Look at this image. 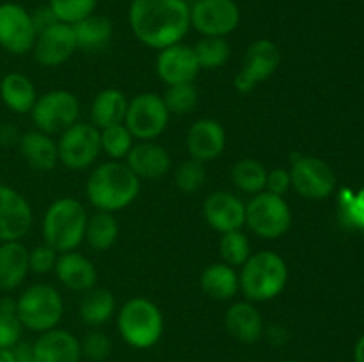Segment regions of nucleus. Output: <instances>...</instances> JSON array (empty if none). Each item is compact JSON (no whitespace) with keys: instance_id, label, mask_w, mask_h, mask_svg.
Returning <instances> with one entry per match:
<instances>
[{"instance_id":"f257e3e1","label":"nucleus","mask_w":364,"mask_h":362,"mask_svg":"<svg viewBox=\"0 0 364 362\" xmlns=\"http://www.w3.org/2000/svg\"><path fill=\"white\" fill-rule=\"evenodd\" d=\"M128 21L142 45L164 50L187 35L191 6L187 0H132Z\"/></svg>"},{"instance_id":"f03ea898","label":"nucleus","mask_w":364,"mask_h":362,"mask_svg":"<svg viewBox=\"0 0 364 362\" xmlns=\"http://www.w3.org/2000/svg\"><path fill=\"white\" fill-rule=\"evenodd\" d=\"M141 192V177L117 160L92 169L85 183V195L98 212L116 213L137 199Z\"/></svg>"},{"instance_id":"7ed1b4c3","label":"nucleus","mask_w":364,"mask_h":362,"mask_svg":"<svg viewBox=\"0 0 364 362\" xmlns=\"http://www.w3.org/2000/svg\"><path fill=\"white\" fill-rule=\"evenodd\" d=\"M240 291L249 302H267L279 297L288 283L287 261L274 251H259L240 266Z\"/></svg>"},{"instance_id":"20e7f679","label":"nucleus","mask_w":364,"mask_h":362,"mask_svg":"<svg viewBox=\"0 0 364 362\" xmlns=\"http://www.w3.org/2000/svg\"><path fill=\"white\" fill-rule=\"evenodd\" d=\"M87 213L80 201L60 197L50 204L43 216V238L57 252L77 251L85 236Z\"/></svg>"},{"instance_id":"39448f33","label":"nucleus","mask_w":364,"mask_h":362,"mask_svg":"<svg viewBox=\"0 0 364 362\" xmlns=\"http://www.w3.org/2000/svg\"><path fill=\"white\" fill-rule=\"evenodd\" d=\"M117 329L130 346L146 350L159 343L164 332V316L159 305L142 297L124 302L117 314Z\"/></svg>"},{"instance_id":"423d86ee","label":"nucleus","mask_w":364,"mask_h":362,"mask_svg":"<svg viewBox=\"0 0 364 362\" xmlns=\"http://www.w3.org/2000/svg\"><path fill=\"white\" fill-rule=\"evenodd\" d=\"M64 312L63 297L50 284H32L16 300V314L21 325L34 332L55 329Z\"/></svg>"},{"instance_id":"0eeeda50","label":"nucleus","mask_w":364,"mask_h":362,"mask_svg":"<svg viewBox=\"0 0 364 362\" xmlns=\"http://www.w3.org/2000/svg\"><path fill=\"white\" fill-rule=\"evenodd\" d=\"M291 220V209L283 195L263 190L252 195L245 204V224L256 236L265 240H276L287 234Z\"/></svg>"},{"instance_id":"6e6552de","label":"nucleus","mask_w":364,"mask_h":362,"mask_svg":"<svg viewBox=\"0 0 364 362\" xmlns=\"http://www.w3.org/2000/svg\"><path fill=\"white\" fill-rule=\"evenodd\" d=\"M36 128L43 133H63L68 128L78 123L80 103L77 96L64 89L45 92L36 99L31 110Z\"/></svg>"},{"instance_id":"1a4fd4ad","label":"nucleus","mask_w":364,"mask_h":362,"mask_svg":"<svg viewBox=\"0 0 364 362\" xmlns=\"http://www.w3.org/2000/svg\"><path fill=\"white\" fill-rule=\"evenodd\" d=\"M57 153L59 162L70 170L87 169L102 153L100 128L92 123H75L60 133Z\"/></svg>"},{"instance_id":"9d476101","label":"nucleus","mask_w":364,"mask_h":362,"mask_svg":"<svg viewBox=\"0 0 364 362\" xmlns=\"http://www.w3.org/2000/svg\"><path fill=\"white\" fill-rule=\"evenodd\" d=\"M169 110L162 96L155 92H141L128 102L124 124L139 141H153L160 137L169 124Z\"/></svg>"},{"instance_id":"9b49d317","label":"nucleus","mask_w":364,"mask_h":362,"mask_svg":"<svg viewBox=\"0 0 364 362\" xmlns=\"http://www.w3.org/2000/svg\"><path fill=\"white\" fill-rule=\"evenodd\" d=\"M281 64V50L270 39H256L247 46L242 70L235 77V89L242 94L251 92L256 85L272 77Z\"/></svg>"},{"instance_id":"f8f14e48","label":"nucleus","mask_w":364,"mask_h":362,"mask_svg":"<svg viewBox=\"0 0 364 362\" xmlns=\"http://www.w3.org/2000/svg\"><path fill=\"white\" fill-rule=\"evenodd\" d=\"M240 25L235 0H198L191 7V27L206 38H226Z\"/></svg>"},{"instance_id":"ddd939ff","label":"nucleus","mask_w":364,"mask_h":362,"mask_svg":"<svg viewBox=\"0 0 364 362\" xmlns=\"http://www.w3.org/2000/svg\"><path fill=\"white\" fill-rule=\"evenodd\" d=\"M288 170L291 188L306 199H326L336 187V176L329 163L316 156H297Z\"/></svg>"},{"instance_id":"4468645a","label":"nucleus","mask_w":364,"mask_h":362,"mask_svg":"<svg viewBox=\"0 0 364 362\" xmlns=\"http://www.w3.org/2000/svg\"><path fill=\"white\" fill-rule=\"evenodd\" d=\"M38 31L32 14L14 2L0 4V46L14 55H23L34 48Z\"/></svg>"},{"instance_id":"2eb2a0df","label":"nucleus","mask_w":364,"mask_h":362,"mask_svg":"<svg viewBox=\"0 0 364 362\" xmlns=\"http://www.w3.org/2000/svg\"><path fill=\"white\" fill-rule=\"evenodd\" d=\"M32 50H34V59L41 66L55 67L64 64L73 55L75 50H78L73 25L55 21L45 31L38 32Z\"/></svg>"},{"instance_id":"dca6fc26","label":"nucleus","mask_w":364,"mask_h":362,"mask_svg":"<svg viewBox=\"0 0 364 362\" xmlns=\"http://www.w3.org/2000/svg\"><path fill=\"white\" fill-rule=\"evenodd\" d=\"M159 52L155 64L156 75L166 85L191 84L201 71L194 48L185 43H174Z\"/></svg>"},{"instance_id":"f3484780","label":"nucleus","mask_w":364,"mask_h":362,"mask_svg":"<svg viewBox=\"0 0 364 362\" xmlns=\"http://www.w3.org/2000/svg\"><path fill=\"white\" fill-rule=\"evenodd\" d=\"M32 226L27 199L7 185H0V243L20 241Z\"/></svg>"},{"instance_id":"a211bd4d","label":"nucleus","mask_w":364,"mask_h":362,"mask_svg":"<svg viewBox=\"0 0 364 362\" xmlns=\"http://www.w3.org/2000/svg\"><path fill=\"white\" fill-rule=\"evenodd\" d=\"M206 224L217 233H230L245 226V202L230 192H213L203 202Z\"/></svg>"},{"instance_id":"6ab92c4d","label":"nucleus","mask_w":364,"mask_h":362,"mask_svg":"<svg viewBox=\"0 0 364 362\" xmlns=\"http://www.w3.org/2000/svg\"><path fill=\"white\" fill-rule=\"evenodd\" d=\"M226 148V130L215 119L196 121L187 133V151L192 160L198 162H212L219 158Z\"/></svg>"},{"instance_id":"aec40b11","label":"nucleus","mask_w":364,"mask_h":362,"mask_svg":"<svg viewBox=\"0 0 364 362\" xmlns=\"http://www.w3.org/2000/svg\"><path fill=\"white\" fill-rule=\"evenodd\" d=\"M127 165L137 177L156 180L169 172L171 156L160 144H155L153 141H141L128 153Z\"/></svg>"},{"instance_id":"412c9836","label":"nucleus","mask_w":364,"mask_h":362,"mask_svg":"<svg viewBox=\"0 0 364 362\" xmlns=\"http://www.w3.org/2000/svg\"><path fill=\"white\" fill-rule=\"evenodd\" d=\"M36 362H78L82 355L80 341L68 330L52 329L34 343Z\"/></svg>"},{"instance_id":"4be33fe9","label":"nucleus","mask_w":364,"mask_h":362,"mask_svg":"<svg viewBox=\"0 0 364 362\" xmlns=\"http://www.w3.org/2000/svg\"><path fill=\"white\" fill-rule=\"evenodd\" d=\"M224 325L235 339L242 343H256L265 332L263 316L249 300L235 302L224 314Z\"/></svg>"},{"instance_id":"5701e85b","label":"nucleus","mask_w":364,"mask_h":362,"mask_svg":"<svg viewBox=\"0 0 364 362\" xmlns=\"http://www.w3.org/2000/svg\"><path fill=\"white\" fill-rule=\"evenodd\" d=\"M55 273L57 279L71 291H89L95 287L96 284V273L95 265L89 258H85L80 252H63L57 258L55 263Z\"/></svg>"},{"instance_id":"b1692460","label":"nucleus","mask_w":364,"mask_h":362,"mask_svg":"<svg viewBox=\"0 0 364 362\" xmlns=\"http://www.w3.org/2000/svg\"><path fill=\"white\" fill-rule=\"evenodd\" d=\"M31 272L28 251L20 241L0 243V290L11 291L20 286Z\"/></svg>"},{"instance_id":"393cba45","label":"nucleus","mask_w":364,"mask_h":362,"mask_svg":"<svg viewBox=\"0 0 364 362\" xmlns=\"http://www.w3.org/2000/svg\"><path fill=\"white\" fill-rule=\"evenodd\" d=\"M20 151L25 162L38 170H52L59 162L57 142L52 135L39 130L27 131L20 137Z\"/></svg>"},{"instance_id":"a878e982","label":"nucleus","mask_w":364,"mask_h":362,"mask_svg":"<svg viewBox=\"0 0 364 362\" xmlns=\"http://www.w3.org/2000/svg\"><path fill=\"white\" fill-rule=\"evenodd\" d=\"M201 290L213 300H231L240 290L237 270L226 263H213L201 273Z\"/></svg>"},{"instance_id":"bb28decb","label":"nucleus","mask_w":364,"mask_h":362,"mask_svg":"<svg viewBox=\"0 0 364 362\" xmlns=\"http://www.w3.org/2000/svg\"><path fill=\"white\" fill-rule=\"evenodd\" d=\"M0 98L14 114H27L38 99L34 84L21 73H9L0 82Z\"/></svg>"},{"instance_id":"cd10ccee","label":"nucleus","mask_w":364,"mask_h":362,"mask_svg":"<svg viewBox=\"0 0 364 362\" xmlns=\"http://www.w3.org/2000/svg\"><path fill=\"white\" fill-rule=\"evenodd\" d=\"M128 110V99L119 89H103L98 92L91 105L92 124L100 130L112 124L124 123Z\"/></svg>"},{"instance_id":"c85d7f7f","label":"nucleus","mask_w":364,"mask_h":362,"mask_svg":"<svg viewBox=\"0 0 364 362\" xmlns=\"http://www.w3.org/2000/svg\"><path fill=\"white\" fill-rule=\"evenodd\" d=\"M73 31L77 35L78 48L87 50V52L102 50L112 38V23L109 18L95 13L73 23Z\"/></svg>"},{"instance_id":"c756f323","label":"nucleus","mask_w":364,"mask_h":362,"mask_svg":"<svg viewBox=\"0 0 364 362\" xmlns=\"http://www.w3.org/2000/svg\"><path fill=\"white\" fill-rule=\"evenodd\" d=\"M117 236H119V224L114 213L96 212L87 219L84 240H87L92 251H109L116 243Z\"/></svg>"},{"instance_id":"7c9ffc66","label":"nucleus","mask_w":364,"mask_h":362,"mask_svg":"<svg viewBox=\"0 0 364 362\" xmlns=\"http://www.w3.org/2000/svg\"><path fill=\"white\" fill-rule=\"evenodd\" d=\"M116 309L114 295L105 287H91L80 302V318L87 325L100 327L109 322Z\"/></svg>"},{"instance_id":"2f4dec72","label":"nucleus","mask_w":364,"mask_h":362,"mask_svg":"<svg viewBox=\"0 0 364 362\" xmlns=\"http://www.w3.org/2000/svg\"><path fill=\"white\" fill-rule=\"evenodd\" d=\"M267 167L256 158H244L237 162L231 170V181L238 190L256 195L265 190Z\"/></svg>"},{"instance_id":"473e14b6","label":"nucleus","mask_w":364,"mask_h":362,"mask_svg":"<svg viewBox=\"0 0 364 362\" xmlns=\"http://www.w3.org/2000/svg\"><path fill=\"white\" fill-rule=\"evenodd\" d=\"M201 70H219L230 60L231 46L226 38H206L203 35L196 46H192Z\"/></svg>"},{"instance_id":"72a5a7b5","label":"nucleus","mask_w":364,"mask_h":362,"mask_svg":"<svg viewBox=\"0 0 364 362\" xmlns=\"http://www.w3.org/2000/svg\"><path fill=\"white\" fill-rule=\"evenodd\" d=\"M219 252L223 263L237 268L251 258V241H249L247 234L242 233V229L223 233V238L219 241Z\"/></svg>"},{"instance_id":"f704fd0d","label":"nucleus","mask_w":364,"mask_h":362,"mask_svg":"<svg viewBox=\"0 0 364 362\" xmlns=\"http://www.w3.org/2000/svg\"><path fill=\"white\" fill-rule=\"evenodd\" d=\"M100 142H102V151L112 160L127 158L130 149L134 148V135L127 128V124H112L103 130H100Z\"/></svg>"},{"instance_id":"c9c22d12","label":"nucleus","mask_w":364,"mask_h":362,"mask_svg":"<svg viewBox=\"0 0 364 362\" xmlns=\"http://www.w3.org/2000/svg\"><path fill=\"white\" fill-rule=\"evenodd\" d=\"M162 99L169 114L185 116V114H191L194 106L198 105V89L192 82L191 84L167 85V91L162 96Z\"/></svg>"},{"instance_id":"e433bc0d","label":"nucleus","mask_w":364,"mask_h":362,"mask_svg":"<svg viewBox=\"0 0 364 362\" xmlns=\"http://www.w3.org/2000/svg\"><path fill=\"white\" fill-rule=\"evenodd\" d=\"M98 0H48V7L57 20L64 23H77L95 13Z\"/></svg>"},{"instance_id":"4c0bfd02","label":"nucleus","mask_w":364,"mask_h":362,"mask_svg":"<svg viewBox=\"0 0 364 362\" xmlns=\"http://www.w3.org/2000/svg\"><path fill=\"white\" fill-rule=\"evenodd\" d=\"M174 181H176V187L185 194H194V192L201 190L206 181L205 163L192 158L187 160V162L178 167Z\"/></svg>"},{"instance_id":"58836bf2","label":"nucleus","mask_w":364,"mask_h":362,"mask_svg":"<svg viewBox=\"0 0 364 362\" xmlns=\"http://www.w3.org/2000/svg\"><path fill=\"white\" fill-rule=\"evenodd\" d=\"M80 346L82 353H84L89 361L102 362L110 355L112 344H110V339L105 334L100 332V330H95V332H89L87 336H85L84 343H82Z\"/></svg>"},{"instance_id":"ea45409f","label":"nucleus","mask_w":364,"mask_h":362,"mask_svg":"<svg viewBox=\"0 0 364 362\" xmlns=\"http://www.w3.org/2000/svg\"><path fill=\"white\" fill-rule=\"evenodd\" d=\"M57 263V251H53L50 245H38L36 248H32L28 252V266H31V272L39 273H48L55 268Z\"/></svg>"},{"instance_id":"a19ab883","label":"nucleus","mask_w":364,"mask_h":362,"mask_svg":"<svg viewBox=\"0 0 364 362\" xmlns=\"http://www.w3.org/2000/svg\"><path fill=\"white\" fill-rule=\"evenodd\" d=\"M23 325L18 314H4L0 312V348L11 350L16 343H20Z\"/></svg>"},{"instance_id":"79ce46f5","label":"nucleus","mask_w":364,"mask_h":362,"mask_svg":"<svg viewBox=\"0 0 364 362\" xmlns=\"http://www.w3.org/2000/svg\"><path fill=\"white\" fill-rule=\"evenodd\" d=\"M291 188V177L288 169H272L267 172L265 190L270 194L284 195Z\"/></svg>"},{"instance_id":"37998d69","label":"nucleus","mask_w":364,"mask_h":362,"mask_svg":"<svg viewBox=\"0 0 364 362\" xmlns=\"http://www.w3.org/2000/svg\"><path fill=\"white\" fill-rule=\"evenodd\" d=\"M32 21H34L36 31L41 32V31H45L46 27H50V25H53L55 21H59V20H57V16L53 14V11L46 6V7H41V9H38L34 14H32Z\"/></svg>"},{"instance_id":"c03bdc74","label":"nucleus","mask_w":364,"mask_h":362,"mask_svg":"<svg viewBox=\"0 0 364 362\" xmlns=\"http://www.w3.org/2000/svg\"><path fill=\"white\" fill-rule=\"evenodd\" d=\"M11 350H13L16 362H36L34 344L32 343H16Z\"/></svg>"},{"instance_id":"a18cd8bd","label":"nucleus","mask_w":364,"mask_h":362,"mask_svg":"<svg viewBox=\"0 0 364 362\" xmlns=\"http://www.w3.org/2000/svg\"><path fill=\"white\" fill-rule=\"evenodd\" d=\"M16 138L20 141V137L16 135V130L11 126H7V124H2L0 126V144H13V142H16Z\"/></svg>"},{"instance_id":"49530a36","label":"nucleus","mask_w":364,"mask_h":362,"mask_svg":"<svg viewBox=\"0 0 364 362\" xmlns=\"http://www.w3.org/2000/svg\"><path fill=\"white\" fill-rule=\"evenodd\" d=\"M0 312L4 314H16V300L11 297H6L0 300Z\"/></svg>"},{"instance_id":"de8ad7c7","label":"nucleus","mask_w":364,"mask_h":362,"mask_svg":"<svg viewBox=\"0 0 364 362\" xmlns=\"http://www.w3.org/2000/svg\"><path fill=\"white\" fill-rule=\"evenodd\" d=\"M354 358H355V362H364V336L358 341V343H355Z\"/></svg>"},{"instance_id":"09e8293b","label":"nucleus","mask_w":364,"mask_h":362,"mask_svg":"<svg viewBox=\"0 0 364 362\" xmlns=\"http://www.w3.org/2000/svg\"><path fill=\"white\" fill-rule=\"evenodd\" d=\"M0 362H16V361H14L13 350H6V348H0Z\"/></svg>"},{"instance_id":"8fccbe9b","label":"nucleus","mask_w":364,"mask_h":362,"mask_svg":"<svg viewBox=\"0 0 364 362\" xmlns=\"http://www.w3.org/2000/svg\"><path fill=\"white\" fill-rule=\"evenodd\" d=\"M284 362H295V361H284Z\"/></svg>"}]
</instances>
